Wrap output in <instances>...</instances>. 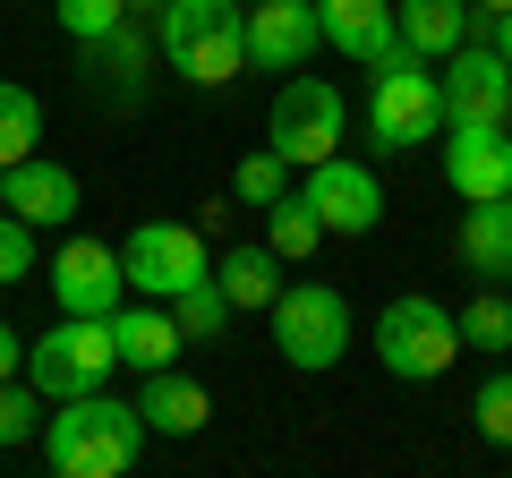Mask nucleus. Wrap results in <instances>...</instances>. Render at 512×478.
Here are the masks:
<instances>
[{"label": "nucleus", "mask_w": 512, "mask_h": 478, "mask_svg": "<svg viewBox=\"0 0 512 478\" xmlns=\"http://www.w3.org/2000/svg\"><path fill=\"white\" fill-rule=\"evenodd\" d=\"M444 180H453L461 205H495V197H512V129H487V120H461V129H444Z\"/></svg>", "instance_id": "f8f14e48"}, {"label": "nucleus", "mask_w": 512, "mask_h": 478, "mask_svg": "<svg viewBox=\"0 0 512 478\" xmlns=\"http://www.w3.org/2000/svg\"><path fill=\"white\" fill-rule=\"evenodd\" d=\"M120 274H128L137 299H180L188 282L214 274V248H205L197 222H137L120 239Z\"/></svg>", "instance_id": "0eeeda50"}, {"label": "nucleus", "mask_w": 512, "mask_h": 478, "mask_svg": "<svg viewBox=\"0 0 512 478\" xmlns=\"http://www.w3.org/2000/svg\"><path fill=\"white\" fill-rule=\"evenodd\" d=\"M52 18L69 26L77 43H94V35H111V26L128 18V0H52Z\"/></svg>", "instance_id": "c85d7f7f"}, {"label": "nucleus", "mask_w": 512, "mask_h": 478, "mask_svg": "<svg viewBox=\"0 0 512 478\" xmlns=\"http://www.w3.org/2000/svg\"><path fill=\"white\" fill-rule=\"evenodd\" d=\"M128 9H163V0H128Z\"/></svg>", "instance_id": "72a5a7b5"}, {"label": "nucleus", "mask_w": 512, "mask_h": 478, "mask_svg": "<svg viewBox=\"0 0 512 478\" xmlns=\"http://www.w3.org/2000/svg\"><path fill=\"white\" fill-rule=\"evenodd\" d=\"M137 453H146V410L111 402V385L103 393H69V402H52V419H43V461H52L60 478H120V470H137Z\"/></svg>", "instance_id": "f257e3e1"}, {"label": "nucleus", "mask_w": 512, "mask_h": 478, "mask_svg": "<svg viewBox=\"0 0 512 478\" xmlns=\"http://www.w3.org/2000/svg\"><path fill=\"white\" fill-rule=\"evenodd\" d=\"M393 26H402V43L427 52V60H444V52L470 43V9H461V0H393Z\"/></svg>", "instance_id": "aec40b11"}, {"label": "nucleus", "mask_w": 512, "mask_h": 478, "mask_svg": "<svg viewBox=\"0 0 512 478\" xmlns=\"http://www.w3.org/2000/svg\"><path fill=\"white\" fill-rule=\"evenodd\" d=\"M111 333H120V368H137V376L171 368V359L188 350V333H180V316H171V299H128V308H111Z\"/></svg>", "instance_id": "dca6fc26"}, {"label": "nucleus", "mask_w": 512, "mask_h": 478, "mask_svg": "<svg viewBox=\"0 0 512 478\" xmlns=\"http://www.w3.org/2000/svg\"><path fill=\"white\" fill-rule=\"evenodd\" d=\"M453 325H461V342H470V350H512V299L504 291H478Z\"/></svg>", "instance_id": "393cba45"}, {"label": "nucleus", "mask_w": 512, "mask_h": 478, "mask_svg": "<svg viewBox=\"0 0 512 478\" xmlns=\"http://www.w3.org/2000/svg\"><path fill=\"white\" fill-rule=\"evenodd\" d=\"M231 197H239V205H256V214H265V205H274V197H291V163H282L274 146H265V154H248V163L231 171Z\"/></svg>", "instance_id": "a878e982"}, {"label": "nucleus", "mask_w": 512, "mask_h": 478, "mask_svg": "<svg viewBox=\"0 0 512 478\" xmlns=\"http://www.w3.org/2000/svg\"><path fill=\"white\" fill-rule=\"evenodd\" d=\"M171 316H180V333H188V342H214V333L231 325V299H222V282L205 274V282H188V291L171 299Z\"/></svg>", "instance_id": "b1692460"}, {"label": "nucleus", "mask_w": 512, "mask_h": 478, "mask_svg": "<svg viewBox=\"0 0 512 478\" xmlns=\"http://www.w3.org/2000/svg\"><path fill=\"white\" fill-rule=\"evenodd\" d=\"M26 274H35V222L0 205V282H26Z\"/></svg>", "instance_id": "c756f323"}, {"label": "nucleus", "mask_w": 512, "mask_h": 478, "mask_svg": "<svg viewBox=\"0 0 512 478\" xmlns=\"http://www.w3.org/2000/svg\"><path fill=\"white\" fill-rule=\"evenodd\" d=\"M214 282H222V299H231V308H274L282 257L265 248V239H239L231 257H214Z\"/></svg>", "instance_id": "412c9836"}, {"label": "nucleus", "mask_w": 512, "mask_h": 478, "mask_svg": "<svg viewBox=\"0 0 512 478\" xmlns=\"http://www.w3.org/2000/svg\"><path fill=\"white\" fill-rule=\"evenodd\" d=\"M120 376V333L111 316H60L35 350H26V385L43 402H69V393H103Z\"/></svg>", "instance_id": "20e7f679"}, {"label": "nucleus", "mask_w": 512, "mask_h": 478, "mask_svg": "<svg viewBox=\"0 0 512 478\" xmlns=\"http://www.w3.org/2000/svg\"><path fill=\"white\" fill-rule=\"evenodd\" d=\"M299 205H308L316 222H325L333 239H359L384 222V188L367 163H342V154H325V163H308V180H299Z\"/></svg>", "instance_id": "9d476101"}, {"label": "nucleus", "mask_w": 512, "mask_h": 478, "mask_svg": "<svg viewBox=\"0 0 512 478\" xmlns=\"http://www.w3.org/2000/svg\"><path fill=\"white\" fill-rule=\"evenodd\" d=\"M239 9H256V0H239Z\"/></svg>", "instance_id": "f704fd0d"}, {"label": "nucleus", "mask_w": 512, "mask_h": 478, "mask_svg": "<svg viewBox=\"0 0 512 478\" xmlns=\"http://www.w3.org/2000/svg\"><path fill=\"white\" fill-rule=\"evenodd\" d=\"M316 9H325V43L342 60H384L393 52V35H402V26H393V0H316Z\"/></svg>", "instance_id": "f3484780"}, {"label": "nucleus", "mask_w": 512, "mask_h": 478, "mask_svg": "<svg viewBox=\"0 0 512 478\" xmlns=\"http://www.w3.org/2000/svg\"><path fill=\"white\" fill-rule=\"evenodd\" d=\"M487 26H495V52H504V60H512V9H495V18H487Z\"/></svg>", "instance_id": "2f4dec72"}, {"label": "nucleus", "mask_w": 512, "mask_h": 478, "mask_svg": "<svg viewBox=\"0 0 512 478\" xmlns=\"http://www.w3.org/2000/svg\"><path fill=\"white\" fill-rule=\"evenodd\" d=\"M461 120H487V129H512V60L495 43H461L444 52V129Z\"/></svg>", "instance_id": "1a4fd4ad"}, {"label": "nucleus", "mask_w": 512, "mask_h": 478, "mask_svg": "<svg viewBox=\"0 0 512 478\" xmlns=\"http://www.w3.org/2000/svg\"><path fill=\"white\" fill-rule=\"evenodd\" d=\"M376 359H384V376H402V385H436L444 368L461 359V325H453V308H436V299H393V308L376 316Z\"/></svg>", "instance_id": "423d86ee"}, {"label": "nucleus", "mask_w": 512, "mask_h": 478, "mask_svg": "<svg viewBox=\"0 0 512 478\" xmlns=\"http://www.w3.org/2000/svg\"><path fill=\"white\" fill-rule=\"evenodd\" d=\"M154 52L188 86H231L248 69V9L239 0H163L154 9Z\"/></svg>", "instance_id": "f03ea898"}, {"label": "nucleus", "mask_w": 512, "mask_h": 478, "mask_svg": "<svg viewBox=\"0 0 512 478\" xmlns=\"http://www.w3.org/2000/svg\"><path fill=\"white\" fill-rule=\"evenodd\" d=\"M470 9H487V18H495V9H512V0H470Z\"/></svg>", "instance_id": "473e14b6"}, {"label": "nucleus", "mask_w": 512, "mask_h": 478, "mask_svg": "<svg viewBox=\"0 0 512 478\" xmlns=\"http://www.w3.org/2000/svg\"><path fill=\"white\" fill-rule=\"evenodd\" d=\"M461 265H470L478 282H512V197L461 214Z\"/></svg>", "instance_id": "6ab92c4d"}, {"label": "nucleus", "mask_w": 512, "mask_h": 478, "mask_svg": "<svg viewBox=\"0 0 512 478\" xmlns=\"http://www.w3.org/2000/svg\"><path fill=\"white\" fill-rule=\"evenodd\" d=\"M120 248H103V239H69L52 257V299L60 316H111L120 308Z\"/></svg>", "instance_id": "2eb2a0df"}, {"label": "nucleus", "mask_w": 512, "mask_h": 478, "mask_svg": "<svg viewBox=\"0 0 512 478\" xmlns=\"http://www.w3.org/2000/svg\"><path fill=\"white\" fill-rule=\"evenodd\" d=\"M470 419H478V436H487V444H512V368H495L487 385H478Z\"/></svg>", "instance_id": "cd10ccee"}, {"label": "nucleus", "mask_w": 512, "mask_h": 478, "mask_svg": "<svg viewBox=\"0 0 512 478\" xmlns=\"http://www.w3.org/2000/svg\"><path fill=\"white\" fill-rule=\"evenodd\" d=\"M316 43H325V9L316 0H256L248 9V69L291 77L316 60Z\"/></svg>", "instance_id": "9b49d317"}, {"label": "nucleus", "mask_w": 512, "mask_h": 478, "mask_svg": "<svg viewBox=\"0 0 512 478\" xmlns=\"http://www.w3.org/2000/svg\"><path fill=\"white\" fill-rule=\"evenodd\" d=\"M265 316H274V350L291 359V368H308V376L342 368V350H350V299L333 291V282H282Z\"/></svg>", "instance_id": "39448f33"}, {"label": "nucleus", "mask_w": 512, "mask_h": 478, "mask_svg": "<svg viewBox=\"0 0 512 478\" xmlns=\"http://www.w3.org/2000/svg\"><path fill=\"white\" fill-rule=\"evenodd\" d=\"M77 171L69 163H52V154H26V163H9L0 171V205L18 222H35V231H60V222H77Z\"/></svg>", "instance_id": "4468645a"}, {"label": "nucleus", "mask_w": 512, "mask_h": 478, "mask_svg": "<svg viewBox=\"0 0 512 478\" xmlns=\"http://www.w3.org/2000/svg\"><path fill=\"white\" fill-rule=\"evenodd\" d=\"M265 248H274L282 265H299V257H316V248H325V222H316L308 205H299V188L265 205Z\"/></svg>", "instance_id": "4be33fe9"}, {"label": "nucleus", "mask_w": 512, "mask_h": 478, "mask_svg": "<svg viewBox=\"0 0 512 478\" xmlns=\"http://www.w3.org/2000/svg\"><path fill=\"white\" fill-rule=\"evenodd\" d=\"M43 393L35 385H18V376H9V385H0V453H9V444H35L43 436Z\"/></svg>", "instance_id": "bb28decb"}, {"label": "nucleus", "mask_w": 512, "mask_h": 478, "mask_svg": "<svg viewBox=\"0 0 512 478\" xmlns=\"http://www.w3.org/2000/svg\"><path fill=\"white\" fill-rule=\"evenodd\" d=\"M26 368V342H18V333H9V325H0V385H9V376H18Z\"/></svg>", "instance_id": "7c9ffc66"}, {"label": "nucleus", "mask_w": 512, "mask_h": 478, "mask_svg": "<svg viewBox=\"0 0 512 478\" xmlns=\"http://www.w3.org/2000/svg\"><path fill=\"white\" fill-rule=\"evenodd\" d=\"M342 129H350V111H342V94H333V77H299L291 69V86L274 94V120H265V146L291 171H308V163H325V154L342 146Z\"/></svg>", "instance_id": "6e6552de"}, {"label": "nucleus", "mask_w": 512, "mask_h": 478, "mask_svg": "<svg viewBox=\"0 0 512 478\" xmlns=\"http://www.w3.org/2000/svg\"><path fill=\"white\" fill-rule=\"evenodd\" d=\"M367 137L376 146H427V137H444V77L427 69V52H410L402 35H393V52L367 60Z\"/></svg>", "instance_id": "7ed1b4c3"}, {"label": "nucleus", "mask_w": 512, "mask_h": 478, "mask_svg": "<svg viewBox=\"0 0 512 478\" xmlns=\"http://www.w3.org/2000/svg\"><path fill=\"white\" fill-rule=\"evenodd\" d=\"M86 52V86H94V103H111V111H137L146 103V86H154V43L137 35V26H111V35H94V43H77Z\"/></svg>", "instance_id": "ddd939ff"}, {"label": "nucleus", "mask_w": 512, "mask_h": 478, "mask_svg": "<svg viewBox=\"0 0 512 478\" xmlns=\"http://www.w3.org/2000/svg\"><path fill=\"white\" fill-rule=\"evenodd\" d=\"M137 410H146V436H197V427L214 419L205 385H197V376H180V368H154L146 393H137Z\"/></svg>", "instance_id": "a211bd4d"}, {"label": "nucleus", "mask_w": 512, "mask_h": 478, "mask_svg": "<svg viewBox=\"0 0 512 478\" xmlns=\"http://www.w3.org/2000/svg\"><path fill=\"white\" fill-rule=\"evenodd\" d=\"M35 146H43V103H35L26 86H9V77H0V171L26 163Z\"/></svg>", "instance_id": "5701e85b"}]
</instances>
